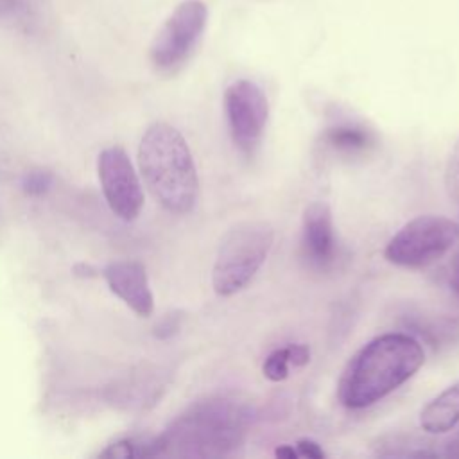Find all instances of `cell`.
Instances as JSON below:
<instances>
[{"label":"cell","mask_w":459,"mask_h":459,"mask_svg":"<svg viewBox=\"0 0 459 459\" xmlns=\"http://www.w3.org/2000/svg\"><path fill=\"white\" fill-rule=\"evenodd\" d=\"M423 360V348L412 335H378L346 364L339 380V400L350 409L369 407L407 382Z\"/></svg>","instance_id":"1"},{"label":"cell","mask_w":459,"mask_h":459,"mask_svg":"<svg viewBox=\"0 0 459 459\" xmlns=\"http://www.w3.org/2000/svg\"><path fill=\"white\" fill-rule=\"evenodd\" d=\"M247 423L249 412L242 403L222 396L204 398L151 441V455L222 457L240 446Z\"/></svg>","instance_id":"2"},{"label":"cell","mask_w":459,"mask_h":459,"mask_svg":"<svg viewBox=\"0 0 459 459\" xmlns=\"http://www.w3.org/2000/svg\"><path fill=\"white\" fill-rule=\"evenodd\" d=\"M138 165L154 199L170 213H188L199 195V179L190 147L167 122L151 124L138 145Z\"/></svg>","instance_id":"3"},{"label":"cell","mask_w":459,"mask_h":459,"mask_svg":"<svg viewBox=\"0 0 459 459\" xmlns=\"http://www.w3.org/2000/svg\"><path fill=\"white\" fill-rule=\"evenodd\" d=\"M274 240V230L265 221H242L222 237L213 269L212 285L219 296L242 290L265 262Z\"/></svg>","instance_id":"4"},{"label":"cell","mask_w":459,"mask_h":459,"mask_svg":"<svg viewBox=\"0 0 459 459\" xmlns=\"http://www.w3.org/2000/svg\"><path fill=\"white\" fill-rule=\"evenodd\" d=\"M457 238L455 221L441 215H418L391 237L384 255L398 267L421 269L452 249Z\"/></svg>","instance_id":"5"},{"label":"cell","mask_w":459,"mask_h":459,"mask_svg":"<svg viewBox=\"0 0 459 459\" xmlns=\"http://www.w3.org/2000/svg\"><path fill=\"white\" fill-rule=\"evenodd\" d=\"M208 22V9L201 0L181 2L156 32L149 59L156 72L176 74L195 52Z\"/></svg>","instance_id":"6"},{"label":"cell","mask_w":459,"mask_h":459,"mask_svg":"<svg viewBox=\"0 0 459 459\" xmlns=\"http://www.w3.org/2000/svg\"><path fill=\"white\" fill-rule=\"evenodd\" d=\"M224 113L235 147L251 158L260 147L269 120L265 93L256 82L238 79L224 91Z\"/></svg>","instance_id":"7"},{"label":"cell","mask_w":459,"mask_h":459,"mask_svg":"<svg viewBox=\"0 0 459 459\" xmlns=\"http://www.w3.org/2000/svg\"><path fill=\"white\" fill-rule=\"evenodd\" d=\"M102 194L109 210L124 219L133 221L143 206V192L134 167L122 147H108L97 160Z\"/></svg>","instance_id":"8"},{"label":"cell","mask_w":459,"mask_h":459,"mask_svg":"<svg viewBox=\"0 0 459 459\" xmlns=\"http://www.w3.org/2000/svg\"><path fill=\"white\" fill-rule=\"evenodd\" d=\"M111 292H115L140 317H149L154 298L149 287L147 271L138 260H117L102 269Z\"/></svg>","instance_id":"9"},{"label":"cell","mask_w":459,"mask_h":459,"mask_svg":"<svg viewBox=\"0 0 459 459\" xmlns=\"http://www.w3.org/2000/svg\"><path fill=\"white\" fill-rule=\"evenodd\" d=\"M301 249L303 256L314 267L323 269L335 258L337 238L333 231V219L332 210L325 201H314L303 212Z\"/></svg>","instance_id":"10"},{"label":"cell","mask_w":459,"mask_h":459,"mask_svg":"<svg viewBox=\"0 0 459 459\" xmlns=\"http://www.w3.org/2000/svg\"><path fill=\"white\" fill-rule=\"evenodd\" d=\"M459 423V382L446 387L420 412V425L429 434H443Z\"/></svg>","instance_id":"11"},{"label":"cell","mask_w":459,"mask_h":459,"mask_svg":"<svg viewBox=\"0 0 459 459\" xmlns=\"http://www.w3.org/2000/svg\"><path fill=\"white\" fill-rule=\"evenodd\" d=\"M323 142L337 154L357 156L366 152L373 143V133L357 124H337L328 127L323 134Z\"/></svg>","instance_id":"12"},{"label":"cell","mask_w":459,"mask_h":459,"mask_svg":"<svg viewBox=\"0 0 459 459\" xmlns=\"http://www.w3.org/2000/svg\"><path fill=\"white\" fill-rule=\"evenodd\" d=\"M289 366H290V362H289V350H287V346L276 348V350H273L265 357L264 366H262V373L271 382H281L289 375Z\"/></svg>","instance_id":"13"},{"label":"cell","mask_w":459,"mask_h":459,"mask_svg":"<svg viewBox=\"0 0 459 459\" xmlns=\"http://www.w3.org/2000/svg\"><path fill=\"white\" fill-rule=\"evenodd\" d=\"M445 186L448 192V197L459 206V138L454 143L446 167H445Z\"/></svg>","instance_id":"14"},{"label":"cell","mask_w":459,"mask_h":459,"mask_svg":"<svg viewBox=\"0 0 459 459\" xmlns=\"http://www.w3.org/2000/svg\"><path fill=\"white\" fill-rule=\"evenodd\" d=\"M50 179H52L50 172H47V170H32V172H29V174L25 176V179H23V188H25L29 194L36 195V194H41V192L47 190V186L50 185Z\"/></svg>","instance_id":"15"},{"label":"cell","mask_w":459,"mask_h":459,"mask_svg":"<svg viewBox=\"0 0 459 459\" xmlns=\"http://www.w3.org/2000/svg\"><path fill=\"white\" fill-rule=\"evenodd\" d=\"M294 448H296L299 457H310V459H323L325 457L323 448L316 441H312V439H299L294 445Z\"/></svg>","instance_id":"16"},{"label":"cell","mask_w":459,"mask_h":459,"mask_svg":"<svg viewBox=\"0 0 459 459\" xmlns=\"http://www.w3.org/2000/svg\"><path fill=\"white\" fill-rule=\"evenodd\" d=\"M290 366H305L310 360V348L307 344H287Z\"/></svg>","instance_id":"17"},{"label":"cell","mask_w":459,"mask_h":459,"mask_svg":"<svg viewBox=\"0 0 459 459\" xmlns=\"http://www.w3.org/2000/svg\"><path fill=\"white\" fill-rule=\"evenodd\" d=\"M448 283L450 287L459 292V238L455 242V249L450 258V269H448Z\"/></svg>","instance_id":"18"},{"label":"cell","mask_w":459,"mask_h":459,"mask_svg":"<svg viewBox=\"0 0 459 459\" xmlns=\"http://www.w3.org/2000/svg\"><path fill=\"white\" fill-rule=\"evenodd\" d=\"M179 328V316L178 314H169L158 326H156V335L158 337H169Z\"/></svg>","instance_id":"19"},{"label":"cell","mask_w":459,"mask_h":459,"mask_svg":"<svg viewBox=\"0 0 459 459\" xmlns=\"http://www.w3.org/2000/svg\"><path fill=\"white\" fill-rule=\"evenodd\" d=\"M274 455L281 457V459H296V457H299L296 448H294V445H281V446H278L274 450Z\"/></svg>","instance_id":"20"},{"label":"cell","mask_w":459,"mask_h":459,"mask_svg":"<svg viewBox=\"0 0 459 459\" xmlns=\"http://www.w3.org/2000/svg\"><path fill=\"white\" fill-rule=\"evenodd\" d=\"M446 455H452V457H459V436H457L454 441H450V445H448V450H446Z\"/></svg>","instance_id":"21"}]
</instances>
